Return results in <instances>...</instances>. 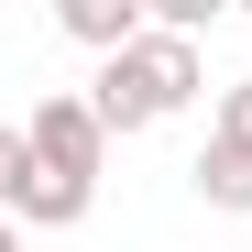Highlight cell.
Listing matches in <instances>:
<instances>
[{"mask_svg": "<svg viewBox=\"0 0 252 252\" xmlns=\"http://www.w3.org/2000/svg\"><path fill=\"white\" fill-rule=\"evenodd\" d=\"M33 197H22V230H77L99 208V164H110V132H99V110L55 88V99H33Z\"/></svg>", "mask_w": 252, "mask_h": 252, "instance_id": "6da1fadb", "label": "cell"}, {"mask_svg": "<svg viewBox=\"0 0 252 252\" xmlns=\"http://www.w3.org/2000/svg\"><path fill=\"white\" fill-rule=\"evenodd\" d=\"M197 88H208V66H197L187 33H143V44H121L88 77V110H99V132H154V121H176Z\"/></svg>", "mask_w": 252, "mask_h": 252, "instance_id": "7a4b0ae2", "label": "cell"}, {"mask_svg": "<svg viewBox=\"0 0 252 252\" xmlns=\"http://www.w3.org/2000/svg\"><path fill=\"white\" fill-rule=\"evenodd\" d=\"M55 22H66L99 66H110L121 44H143V33H154V11H143V0H55Z\"/></svg>", "mask_w": 252, "mask_h": 252, "instance_id": "3957f363", "label": "cell"}, {"mask_svg": "<svg viewBox=\"0 0 252 252\" xmlns=\"http://www.w3.org/2000/svg\"><path fill=\"white\" fill-rule=\"evenodd\" d=\"M187 176H197V197H208V208L252 220V154H241V143H208V154L187 164Z\"/></svg>", "mask_w": 252, "mask_h": 252, "instance_id": "277c9868", "label": "cell"}, {"mask_svg": "<svg viewBox=\"0 0 252 252\" xmlns=\"http://www.w3.org/2000/svg\"><path fill=\"white\" fill-rule=\"evenodd\" d=\"M22 197H33V132L0 121V220H22Z\"/></svg>", "mask_w": 252, "mask_h": 252, "instance_id": "5b68a950", "label": "cell"}, {"mask_svg": "<svg viewBox=\"0 0 252 252\" xmlns=\"http://www.w3.org/2000/svg\"><path fill=\"white\" fill-rule=\"evenodd\" d=\"M208 143H241L252 154V77H230V88L208 99Z\"/></svg>", "mask_w": 252, "mask_h": 252, "instance_id": "8992f818", "label": "cell"}, {"mask_svg": "<svg viewBox=\"0 0 252 252\" xmlns=\"http://www.w3.org/2000/svg\"><path fill=\"white\" fill-rule=\"evenodd\" d=\"M0 252H33V230H22V220H0Z\"/></svg>", "mask_w": 252, "mask_h": 252, "instance_id": "52a82bcc", "label": "cell"}]
</instances>
